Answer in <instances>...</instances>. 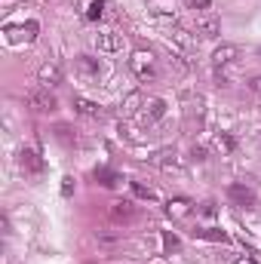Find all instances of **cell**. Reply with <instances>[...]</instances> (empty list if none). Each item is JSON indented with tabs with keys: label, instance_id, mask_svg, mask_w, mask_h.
I'll return each mask as SVG.
<instances>
[{
	"label": "cell",
	"instance_id": "6da1fadb",
	"mask_svg": "<svg viewBox=\"0 0 261 264\" xmlns=\"http://www.w3.org/2000/svg\"><path fill=\"white\" fill-rule=\"evenodd\" d=\"M25 101H28V108H34L37 114H52L55 108H59V101H55V96L49 93L47 86H34L25 93Z\"/></svg>",
	"mask_w": 261,
	"mask_h": 264
},
{
	"label": "cell",
	"instance_id": "7a4b0ae2",
	"mask_svg": "<svg viewBox=\"0 0 261 264\" xmlns=\"http://www.w3.org/2000/svg\"><path fill=\"white\" fill-rule=\"evenodd\" d=\"M129 68L135 71V77H139V80H151V77H157V65H154V55H151V52H144V49L132 52V59H129Z\"/></svg>",
	"mask_w": 261,
	"mask_h": 264
},
{
	"label": "cell",
	"instance_id": "3957f363",
	"mask_svg": "<svg viewBox=\"0 0 261 264\" xmlns=\"http://www.w3.org/2000/svg\"><path fill=\"white\" fill-rule=\"evenodd\" d=\"M197 34H200V37H206V40H215L221 34V19L212 16V13H203L197 19Z\"/></svg>",
	"mask_w": 261,
	"mask_h": 264
},
{
	"label": "cell",
	"instance_id": "277c9868",
	"mask_svg": "<svg viewBox=\"0 0 261 264\" xmlns=\"http://www.w3.org/2000/svg\"><path fill=\"white\" fill-rule=\"evenodd\" d=\"M237 59H240V47H234V43H221V47L212 52V65L215 68H224V65H231Z\"/></svg>",
	"mask_w": 261,
	"mask_h": 264
},
{
	"label": "cell",
	"instance_id": "5b68a950",
	"mask_svg": "<svg viewBox=\"0 0 261 264\" xmlns=\"http://www.w3.org/2000/svg\"><path fill=\"white\" fill-rule=\"evenodd\" d=\"M95 49L98 52H120L123 49V37H120V34H114V31H105V34H98V37H95Z\"/></svg>",
	"mask_w": 261,
	"mask_h": 264
},
{
	"label": "cell",
	"instance_id": "8992f818",
	"mask_svg": "<svg viewBox=\"0 0 261 264\" xmlns=\"http://www.w3.org/2000/svg\"><path fill=\"white\" fill-rule=\"evenodd\" d=\"M228 197H231V203L243 206V209H252V206H255V193L249 191L246 185H231L228 188Z\"/></svg>",
	"mask_w": 261,
	"mask_h": 264
},
{
	"label": "cell",
	"instance_id": "52a82bcc",
	"mask_svg": "<svg viewBox=\"0 0 261 264\" xmlns=\"http://www.w3.org/2000/svg\"><path fill=\"white\" fill-rule=\"evenodd\" d=\"M111 218H114L117 224H132L135 218H139V212H135L132 203H114L111 206Z\"/></svg>",
	"mask_w": 261,
	"mask_h": 264
},
{
	"label": "cell",
	"instance_id": "ba28073f",
	"mask_svg": "<svg viewBox=\"0 0 261 264\" xmlns=\"http://www.w3.org/2000/svg\"><path fill=\"white\" fill-rule=\"evenodd\" d=\"M19 166L25 169L28 175H40V172H43V160L34 154V151H28V147H25V151L19 154Z\"/></svg>",
	"mask_w": 261,
	"mask_h": 264
},
{
	"label": "cell",
	"instance_id": "9c48e42d",
	"mask_svg": "<svg viewBox=\"0 0 261 264\" xmlns=\"http://www.w3.org/2000/svg\"><path fill=\"white\" fill-rule=\"evenodd\" d=\"M37 77H40V83L47 86V89H49V86H59V83H62V68H59V65H43Z\"/></svg>",
	"mask_w": 261,
	"mask_h": 264
},
{
	"label": "cell",
	"instance_id": "30bf717a",
	"mask_svg": "<svg viewBox=\"0 0 261 264\" xmlns=\"http://www.w3.org/2000/svg\"><path fill=\"white\" fill-rule=\"evenodd\" d=\"M163 114H166V101H163V98H151V101L144 105L142 120H144V123H154V120H160Z\"/></svg>",
	"mask_w": 261,
	"mask_h": 264
},
{
	"label": "cell",
	"instance_id": "8fae6325",
	"mask_svg": "<svg viewBox=\"0 0 261 264\" xmlns=\"http://www.w3.org/2000/svg\"><path fill=\"white\" fill-rule=\"evenodd\" d=\"M77 71L86 74V77H98L101 65H98V59H93V55H77Z\"/></svg>",
	"mask_w": 261,
	"mask_h": 264
},
{
	"label": "cell",
	"instance_id": "7c38bea8",
	"mask_svg": "<svg viewBox=\"0 0 261 264\" xmlns=\"http://www.w3.org/2000/svg\"><path fill=\"white\" fill-rule=\"evenodd\" d=\"M194 234L197 240H212V243H228V234L218 231V227H194Z\"/></svg>",
	"mask_w": 261,
	"mask_h": 264
},
{
	"label": "cell",
	"instance_id": "4fadbf2b",
	"mask_svg": "<svg viewBox=\"0 0 261 264\" xmlns=\"http://www.w3.org/2000/svg\"><path fill=\"white\" fill-rule=\"evenodd\" d=\"M95 181H98L101 188H117V185H120L123 178L117 175L114 169H95Z\"/></svg>",
	"mask_w": 261,
	"mask_h": 264
},
{
	"label": "cell",
	"instance_id": "5bb4252c",
	"mask_svg": "<svg viewBox=\"0 0 261 264\" xmlns=\"http://www.w3.org/2000/svg\"><path fill=\"white\" fill-rule=\"evenodd\" d=\"M74 111L83 114V117H101V108L95 101H86V98H74Z\"/></svg>",
	"mask_w": 261,
	"mask_h": 264
},
{
	"label": "cell",
	"instance_id": "9a60e30c",
	"mask_svg": "<svg viewBox=\"0 0 261 264\" xmlns=\"http://www.w3.org/2000/svg\"><path fill=\"white\" fill-rule=\"evenodd\" d=\"M101 16H105V0H93V3H89L86 19H101Z\"/></svg>",
	"mask_w": 261,
	"mask_h": 264
},
{
	"label": "cell",
	"instance_id": "2e32d148",
	"mask_svg": "<svg viewBox=\"0 0 261 264\" xmlns=\"http://www.w3.org/2000/svg\"><path fill=\"white\" fill-rule=\"evenodd\" d=\"M55 139L65 142V144H71V142H74V135H71V129H68L65 123H59V126H55Z\"/></svg>",
	"mask_w": 261,
	"mask_h": 264
},
{
	"label": "cell",
	"instance_id": "e0dca14e",
	"mask_svg": "<svg viewBox=\"0 0 261 264\" xmlns=\"http://www.w3.org/2000/svg\"><path fill=\"white\" fill-rule=\"evenodd\" d=\"M132 193H135V197H142V200H154V191L139 185V181H132Z\"/></svg>",
	"mask_w": 261,
	"mask_h": 264
},
{
	"label": "cell",
	"instance_id": "ac0fdd59",
	"mask_svg": "<svg viewBox=\"0 0 261 264\" xmlns=\"http://www.w3.org/2000/svg\"><path fill=\"white\" fill-rule=\"evenodd\" d=\"M37 31H40L37 22H25V25H22V34H25V40H34V37H37Z\"/></svg>",
	"mask_w": 261,
	"mask_h": 264
},
{
	"label": "cell",
	"instance_id": "d6986e66",
	"mask_svg": "<svg viewBox=\"0 0 261 264\" xmlns=\"http://www.w3.org/2000/svg\"><path fill=\"white\" fill-rule=\"evenodd\" d=\"M218 147H224V151H234V147H237V139H234V135H218Z\"/></svg>",
	"mask_w": 261,
	"mask_h": 264
},
{
	"label": "cell",
	"instance_id": "ffe728a7",
	"mask_svg": "<svg viewBox=\"0 0 261 264\" xmlns=\"http://www.w3.org/2000/svg\"><path fill=\"white\" fill-rule=\"evenodd\" d=\"M163 249H166V252H175V249H178V237L163 234Z\"/></svg>",
	"mask_w": 261,
	"mask_h": 264
},
{
	"label": "cell",
	"instance_id": "44dd1931",
	"mask_svg": "<svg viewBox=\"0 0 261 264\" xmlns=\"http://www.w3.org/2000/svg\"><path fill=\"white\" fill-rule=\"evenodd\" d=\"M172 212H175V215H185V212H188V203H185V200L169 203V215H172Z\"/></svg>",
	"mask_w": 261,
	"mask_h": 264
},
{
	"label": "cell",
	"instance_id": "7402d4cb",
	"mask_svg": "<svg viewBox=\"0 0 261 264\" xmlns=\"http://www.w3.org/2000/svg\"><path fill=\"white\" fill-rule=\"evenodd\" d=\"M246 86L252 89V93H261V74H255V77H249V80H246Z\"/></svg>",
	"mask_w": 261,
	"mask_h": 264
},
{
	"label": "cell",
	"instance_id": "603a6c76",
	"mask_svg": "<svg viewBox=\"0 0 261 264\" xmlns=\"http://www.w3.org/2000/svg\"><path fill=\"white\" fill-rule=\"evenodd\" d=\"M190 6H194V9H200V13H206V9L212 6V0H194Z\"/></svg>",
	"mask_w": 261,
	"mask_h": 264
},
{
	"label": "cell",
	"instance_id": "cb8c5ba5",
	"mask_svg": "<svg viewBox=\"0 0 261 264\" xmlns=\"http://www.w3.org/2000/svg\"><path fill=\"white\" fill-rule=\"evenodd\" d=\"M190 157H194L197 163H203V160H206V147H194V151H190Z\"/></svg>",
	"mask_w": 261,
	"mask_h": 264
},
{
	"label": "cell",
	"instance_id": "d4e9b609",
	"mask_svg": "<svg viewBox=\"0 0 261 264\" xmlns=\"http://www.w3.org/2000/svg\"><path fill=\"white\" fill-rule=\"evenodd\" d=\"M71 181H74V178H65V185H62V193H65V197H71V191H74Z\"/></svg>",
	"mask_w": 261,
	"mask_h": 264
},
{
	"label": "cell",
	"instance_id": "484cf974",
	"mask_svg": "<svg viewBox=\"0 0 261 264\" xmlns=\"http://www.w3.org/2000/svg\"><path fill=\"white\" fill-rule=\"evenodd\" d=\"M203 212H206V215H215V203H203Z\"/></svg>",
	"mask_w": 261,
	"mask_h": 264
},
{
	"label": "cell",
	"instance_id": "4316f807",
	"mask_svg": "<svg viewBox=\"0 0 261 264\" xmlns=\"http://www.w3.org/2000/svg\"><path fill=\"white\" fill-rule=\"evenodd\" d=\"M237 264H255L252 258H240V261H237Z\"/></svg>",
	"mask_w": 261,
	"mask_h": 264
}]
</instances>
